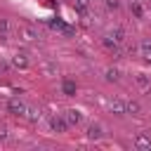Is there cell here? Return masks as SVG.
<instances>
[{
	"instance_id": "cell-17",
	"label": "cell",
	"mask_w": 151,
	"mask_h": 151,
	"mask_svg": "<svg viewBox=\"0 0 151 151\" xmlns=\"http://www.w3.org/2000/svg\"><path fill=\"white\" fill-rule=\"evenodd\" d=\"M5 137H7V127H5V125H0V139H5Z\"/></svg>"
},
{
	"instance_id": "cell-9",
	"label": "cell",
	"mask_w": 151,
	"mask_h": 151,
	"mask_svg": "<svg viewBox=\"0 0 151 151\" xmlns=\"http://www.w3.org/2000/svg\"><path fill=\"white\" fill-rule=\"evenodd\" d=\"M111 109H113L116 113H125V111H127V104H123V101L116 99V101H111Z\"/></svg>"
},
{
	"instance_id": "cell-1",
	"label": "cell",
	"mask_w": 151,
	"mask_h": 151,
	"mask_svg": "<svg viewBox=\"0 0 151 151\" xmlns=\"http://www.w3.org/2000/svg\"><path fill=\"white\" fill-rule=\"evenodd\" d=\"M7 111H9L12 116H26V104H24L21 99L12 97V99L7 101Z\"/></svg>"
},
{
	"instance_id": "cell-14",
	"label": "cell",
	"mask_w": 151,
	"mask_h": 151,
	"mask_svg": "<svg viewBox=\"0 0 151 151\" xmlns=\"http://www.w3.org/2000/svg\"><path fill=\"white\" fill-rule=\"evenodd\" d=\"M137 83H139L142 87H149V85H151V83H149V78H146L144 73H137Z\"/></svg>"
},
{
	"instance_id": "cell-3",
	"label": "cell",
	"mask_w": 151,
	"mask_h": 151,
	"mask_svg": "<svg viewBox=\"0 0 151 151\" xmlns=\"http://www.w3.org/2000/svg\"><path fill=\"white\" fill-rule=\"evenodd\" d=\"M66 123L68 125H78L80 123V111L78 109H68L66 111Z\"/></svg>"
},
{
	"instance_id": "cell-7",
	"label": "cell",
	"mask_w": 151,
	"mask_h": 151,
	"mask_svg": "<svg viewBox=\"0 0 151 151\" xmlns=\"http://www.w3.org/2000/svg\"><path fill=\"white\" fill-rule=\"evenodd\" d=\"M14 66H19V68H26L28 66V59H26V54H14Z\"/></svg>"
},
{
	"instance_id": "cell-13",
	"label": "cell",
	"mask_w": 151,
	"mask_h": 151,
	"mask_svg": "<svg viewBox=\"0 0 151 151\" xmlns=\"http://www.w3.org/2000/svg\"><path fill=\"white\" fill-rule=\"evenodd\" d=\"M106 80L111 83V80H118V68H109L106 71Z\"/></svg>"
},
{
	"instance_id": "cell-11",
	"label": "cell",
	"mask_w": 151,
	"mask_h": 151,
	"mask_svg": "<svg viewBox=\"0 0 151 151\" xmlns=\"http://www.w3.org/2000/svg\"><path fill=\"white\" fill-rule=\"evenodd\" d=\"M130 9H132V14H134V17H142V14H144V9H142V5H139V2H132V5H130Z\"/></svg>"
},
{
	"instance_id": "cell-4",
	"label": "cell",
	"mask_w": 151,
	"mask_h": 151,
	"mask_svg": "<svg viewBox=\"0 0 151 151\" xmlns=\"http://www.w3.org/2000/svg\"><path fill=\"white\" fill-rule=\"evenodd\" d=\"M19 33H21V38H24V40H26V42H33V40H35V38H38V33H35V31H33V28H28V26H24V28H21V31H19Z\"/></svg>"
},
{
	"instance_id": "cell-5",
	"label": "cell",
	"mask_w": 151,
	"mask_h": 151,
	"mask_svg": "<svg viewBox=\"0 0 151 151\" xmlns=\"http://www.w3.org/2000/svg\"><path fill=\"white\" fill-rule=\"evenodd\" d=\"M101 134H104V132H101V125L94 123V125L87 127V137H90V139H101Z\"/></svg>"
},
{
	"instance_id": "cell-6",
	"label": "cell",
	"mask_w": 151,
	"mask_h": 151,
	"mask_svg": "<svg viewBox=\"0 0 151 151\" xmlns=\"http://www.w3.org/2000/svg\"><path fill=\"white\" fill-rule=\"evenodd\" d=\"M134 146H139V149H151V139H146V134H139V137L134 139Z\"/></svg>"
},
{
	"instance_id": "cell-18",
	"label": "cell",
	"mask_w": 151,
	"mask_h": 151,
	"mask_svg": "<svg viewBox=\"0 0 151 151\" xmlns=\"http://www.w3.org/2000/svg\"><path fill=\"white\" fill-rule=\"evenodd\" d=\"M0 71H7V64L5 61H0Z\"/></svg>"
},
{
	"instance_id": "cell-2",
	"label": "cell",
	"mask_w": 151,
	"mask_h": 151,
	"mask_svg": "<svg viewBox=\"0 0 151 151\" xmlns=\"http://www.w3.org/2000/svg\"><path fill=\"white\" fill-rule=\"evenodd\" d=\"M50 125H52V130H57V132H64V130L68 127V123H66L61 116H52V118H50Z\"/></svg>"
},
{
	"instance_id": "cell-8",
	"label": "cell",
	"mask_w": 151,
	"mask_h": 151,
	"mask_svg": "<svg viewBox=\"0 0 151 151\" xmlns=\"http://www.w3.org/2000/svg\"><path fill=\"white\" fill-rule=\"evenodd\" d=\"M61 90H64V94H76V83H71V80H64V85H61Z\"/></svg>"
},
{
	"instance_id": "cell-16",
	"label": "cell",
	"mask_w": 151,
	"mask_h": 151,
	"mask_svg": "<svg viewBox=\"0 0 151 151\" xmlns=\"http://www.w3.org/2000/svg\"><path fill=\"white\" fill-rule=\"evenodd\" d=\"M118 5H120V0H106V7H109V9H116Z\"/></svg>"
},
{
	"instance_id": "cell-10",
	"label": "cell",
	"mask_w": 151,
	"mask_h": 151,
	"mask_svg": "<svg viewBox=\"0 0 151 151\" xmlns=\"http://www.w3.org/2000/svg\"><path fill=\"white\" fill-rule=\"evenodd\" d=\"M73 7H76L78 12H87V7H90V2H87V0H73Z\"/></svg>"
},
{
	"instance_id": "cell-12",
	"label": "cell",
	"mask_w": 151,
	"mask_h": 151,
	"mask_svg": "<svg viewBox=\"0 0 151 151\" xmlns=\"http://www.w3.org/2000/svg\"><path fill=\"white\" fill-rule=\"evenodd\" d=\"M123 35H125V31H123V28H120V26H118V28H116V31H113V33H111V38H113V40H116V42H120V40H123Z\"/></svg>"
},
{
	"instance_id": "cell-15",
	"label": "cell",
	"mask_w": 151,
	"mask_h": 151,
	"mask_svg": "<svg viewBox=\"0 0 151 151\" xmlns=\"http://www.w3.org/2000/svg\"><path fill=\"white\" fill-rule=\"evenodd\" d=\"M127 111H130V113H139L142 109H139V104H137V101H130V104H127Z\"/></svg>"
}]
</instances>
